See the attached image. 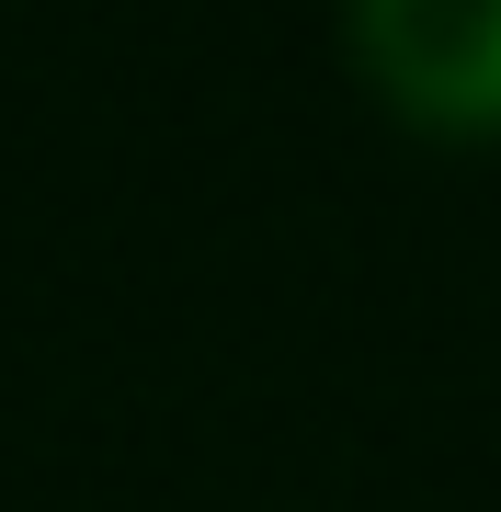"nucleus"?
<instances>
[{
  "instance_id": "1",
  "label": "nucleus",
  "mask_w": 501,
  "mask_h": 512,
  "mask_svg": "<svg viewBox=\"0 0 501 512\" xmlns=\"http://www.w3.org/2000/svg\"><path fill=\"white\" fill-rule=\"evenodd\" d=\"M353 57L422 126H501V0H353Z\"/></svg>"
}]
</instances>
